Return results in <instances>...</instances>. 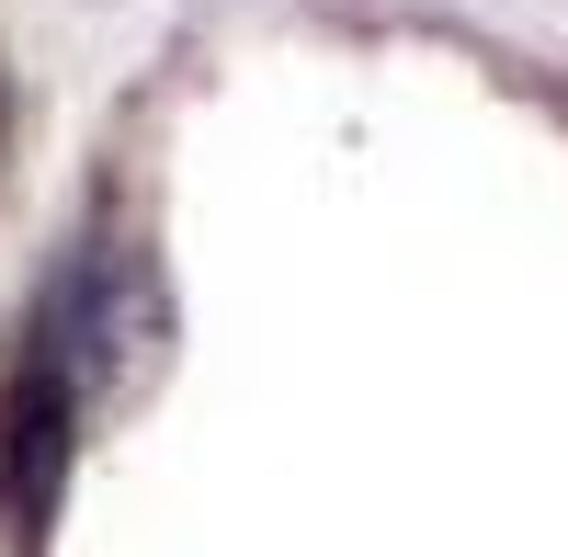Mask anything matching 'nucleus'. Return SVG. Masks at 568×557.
Returning a JSON list of instances; mask_svg holds the SVG:
<instances>
[]
</instances>
